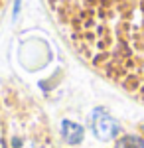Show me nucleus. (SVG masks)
Segmentation results:
<instances>
[{
    "mask_svg": "<svg viewBox=\"0 0 144 148\" xmlns=\"http://www.w3.org/2000/svg\"><path fill=\"white\" fill-rule=\"evenodd\" d=\"M93 130H95L97 138H101V140H111V138L117 136L119 125H117V121L112 119L111 114H107L105 111L97 109L93 113Z\"/></svg>",
    "mask_w": 144,
    "mask_h": 148,
    "instance_id": "obj_1",
    "label": "nucleus"
},
{
    "mask_svg": "<svg viewBox=\"0 0 144 148\" xmlns=\"http://www.w3.org/2000/svg\"><path fill=\"white\" fill-rule=\"evenodd\" d=\"M61 132H63V138L69 144H79L81 138H83V128L79 125H75V123H69V121H63Z\"/></svg>",
    "mask_w": 144,
    "mask_h": 148,
    "instance_id": "obj_2",
    "label": "nucleus"
},
{
    "mask_svg": "<svg viewBox=\"0 0 144 148\" xmlns=\"http://www.w3.org/2000/svg\"><path fill=\"white\" fill-rule=\"evenodd\" d=\"M119 148H144V140L138 136H124L119 142Z\"/></svg>",
    "mask_w": 144,
    "mask_h": 148,
    "instance_id": "obj_3",
    "label": "nucleus"
}]
</instances>
